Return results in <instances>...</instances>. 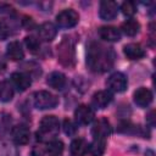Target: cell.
Instances as JSON below:
<instances>
[{
	"label": "cell",
	"instance_id": "cell-8",
	"mask_svg": "<svg viewBox=\"0 0 156 156\" xmlns=\"http://www.w3.org/2000/svg\"><path fill=\"white\" fill-rule=\"evenodd\" d=\"M118 12V5L115 1L111 0H104L100 4L99 9V16L104 21H111L117 16Z\"/></svg>",
	"mask_w": 156,
	"mask_h": 156
},
{
	"label": "cell",
	"instance_id": "cell-9",
	"mask_svg": "<svg viewBox=\"0 0 156 156\" xmlns=\"http://www.w3.org/2000/svg\"><path fill=\"white\" fill-rule=\"evenodd\" d=\"M111 133H112V129L106 118L98 119L91 128V134L94 139H106Z\"/></svg>",
	"mask_w": 156,
	"mask_h": 156
},
{
	"label": "cell",
	"instance_id": "cell-26",
	"mask_svg": "<svg viewBox=\"0 0 156 156\" xmlns=\"http://www.w3.org/2000/svg\"><path fill=\"white\" fill-rule=\"evenodd\" d=\"M121 10H122V13L124 16H127V17H130L136 12L135 4L132 2V1H124L122 4V6H121Z\"/></svg>",
	"mask_w": 156,
	"mask_h": 156
},
{
	"label": "cell",
	"instance_id": "cell-16",
	"mask_svg": "<svg viewBox=\"0 0 156 156\" xmlns=\"http://www.w3.org/2000/svg\"><path fill=\"white\" fill-rule=\"evenodd\" d=\"M46 83L49 87L56 89V90H62L66 85V76L61 72H51L49 76H48V79H46Z\"/></svg>",
	"mask_w": 156,
	"mask_h": 156
},
{
	"label": "cell",
	"instance_id": "cell-2",
	"mask_svg": "<svg viewBox=\"0 0 156 156\" xmlns=\"http://www.w3.org/2000/svg\"><path fill=\"white\" fill-rule=\"evenodd\" d=\"M60 128V121L55 116H45L40 121L39 130L37 133L38 139L40 140H48L49 138H52L57 134Z\"/></svg>",
	"mask_w": 156,
	"mask_h": 156
},
{
	"label": "cell",
	"instance_id": "cell-28",
	"mask_svg": "<svg viewBox=\"0 0 156 156\" xmlns=\"http://www.w3.org/2000/svg\"><path fill=\"white\" fill-rule=\"evenodd\" d=\"M63 132L67 134V135H74L76 134V132H77V127H76V124L71 121V119H68V118H66L65 121H63Z\"/></svg>",
	"mask_w": 156,
	"mask_h": 156
},
{
	"label": "cell",
	"instance_id": "cell-4",
	"mask_svg": "<svg viewBox=\"0 0 156 156\" xmlns=\"http://www.w3.org/2000/svg\"><path fill=\"white\" fill-rule=\"evenodd\" d=\"M58 58L63 66H72L74 63V45L68 38H63L58 46Z\"/></svg>",
	"mask_w": 156,
	"mask_h": 156
},
{
	"label": "cell",
	"instance_id": "cell-7",
	"mask_svg": "<svg viewBox=\"0 0 156 156\" xmlns=\"http://www.w3.org/2000/svg\"><path fill=\"white\" fill-rule=\"evenodd\" d=\"M95 113L94 110L88 105H79L74 111V118L78 124L85 126L94 121Z\"/></svg>",
	"mask_w": 156,
	"mask_h": 156
},
{
	"label": "cell",
	"instance_id": "cell-15",
	"mask_svg": "<svg viewBox=\"0 0 156 156\" xmlns=\"http://www.w3.org/2000/svg\"><path fill=\"white\" fill-rule=\"evenodd\" d=\"M123 52L127 56V58H129V60H140V58H143L145 56L144 49L136 43L127 44L123 48Z\"/></svg>",
	"mask_w": 156,
	"mask_h": 156
},
{
	"label": "cell",
	"instance_id": "cell-14",
	"mask_svg": "<svg viewBox=\"0 0 156 156\" xmlns=\"http://www.w3.org/2000/svg\"><path fill=\"white\" fill-rule=\"evenodd\" d=\"M11 135H12V140L17 144V145H24L29 141V129L26 126H16L12 128L11 130Z\"/></svg>",
	"mask_w": 156,
	"mask_h": 156
},
{
	"label": "cell",
	"instance_id": "cell-24",
	"mask_svg": "<svg viewBox=\"0 0 156 156\" xmlns=\"http://www.w3.org/2000/svg\"><path fill=\"white\" fill-rule=\"evenodd\" d=\"M17 149L9 141L0 140V156H17Z\"/></svg>",
	"mask_w": 156,
	"mask_h": 156
},
{
	"label": "cell",
	"instance_id": "cell-21",
	"mask_svg": "<svg viewBox=\"0 0 156 156\" xmlns=\"http://www.w3.org/2000/svg\"><path fill=\"white\" fill-rule=\"evenodd\" d=\"M139 29H140V24H139V22H138L136 20H134V18H129V20H127L126 22L122 23V30H123V33H124L126 35H128V37H134V35H136L138 32H139Z\"/></svg>",
	"mask_w": 156,
	"mask_h": 156
},
{
	"label": "cell",
	"instance_id": "cell-5",
	"mask_svg": "<svg viewBox=\"0 0 156 156\" xmlns=\"http://www.w3.org/2000/svg\"><path fill=\"white\" fill-rule=\"evenodd\" d=\"M79 21V15L73 9H66L56 16V22L61 28H72Z\"/></svg>",
	"mask_w": 156,
	"mask_h": 156
},
{
	"label": "cell",
	"instance_id": "cell-22",
	"mask_svg": "<svg viewBox=\"0 0 156 156\" xmlns=\"http://www.w3.org/2000/svg\"><path fill=\"white\" fill-rule=\"evenodd\" d=\"M12 98H13V88H12V85L6 80L0 82V101L9 102V101L12 100Z\"/></svg>",
	"mask_w": 156,
	"mask_h": 156
},
{
	"label": "cell",
	"instance_id": "cell-23",
	"mask_svg": "<svg viewBox=\"0 0 156 156\" xmlns=\"http://www.w3.org/2000/svg\"><path fill=\"white\" fill-rule=\"evenodd\" d=\"M63 151V143L61 140H50L46 145V152L49 156H60Z\"/></svg>",
	"mask_w": 156,
	"mask_h": 156
},
{
	"label": "cell",
	"instance_id": "cell-18",
	"mask_svg": "<svg viewBox=\"0 0 156 156\" xmlns=\"http://www.w3.org/2000/svg\"><path fill=\"white\" fill-rule=\"evenodd\" d=\"M6 54H7V57L12 61H21L24 57L23 49H22V46L18 41H11L7 45Z\"/></svg>",
	"mask_w": 156,
	"mask_h": 156
},
{
	"label": "cell",
	"instance_id": "cell-10",
	"mask_svg": "<svg viewBox=\"0 0 156 156\" xmlns=\"http://www.w3.org/2000/svg\"><path fill=\"white\" fill-rule=\"evenodd\" d=\"M11 80H12V84L15 85V88L18 91L27 90L30 87V84H32L30 76L27 74V73H23V72H15V73H12L11 74Z\"/></svg>",
	"mask_w": 156,
	"mask_h": 156
},
{
	"label": "cell",
	"instance_id": "cell-27",
	"mask_svg": "<svg viewBox=\"0 0 156 156\" xmlns=\"http://www.w3.org/2000/svg\"><path fill=\"white\" fill-rule=\"evenodd\" d=\"M12 35V28L2 20H0V39L5 40Z\"/></svg>",
	"mask_w": 156,
	"mask_h": 156
},
{
	"label": "cell",
	"instance_id": "cell-13",
	"mask_svg": "<svg viewBox=\"0 0 156 156\" xmlns=\"http://www.w3.org/2000/svg\"><path fill=\"white\" fill-rule=\"evenodd\" d=\"M38 34L39 38L44 41H51L55 39L57 34V28L52 22H44L43 24L39 26L38 28Z\"/></svg>",
	"mask_w": 156,
	"mask_h": 156
},
{
	"label": "cell",
	"instance_id": "cell-30",
	"mask_svg": "<svg viewBox=\"0 0 156 156\" xmlns=\"http://www.w3.org/2000/svg\"><path fill=\"white\" fill-rule=\"evenodd\" d=\"M145 156H155V154H154L152 150H146L145 151Z\"/></svg>",
	"mask_w": 156,
	"mask_h": 156
},
{
	"label": "cell",
	"instance_id": "cell-29",
	"mask_svg": "<svg viewBox=\"0 0 156 156\" xmlns=\"http://www.w3.org/2000/svg\"><path fill=\"white\" fill-rule=\"evenodd\" d=\"M154 116H155V112H154V111H150L149 115L146 116V122H147L151 127L155 126V117H154Z\"/></svg>",
	"mask_w": 156,
	"mask_h": 156
},
{
	"label": "cell",
	"instance_id": "cell-12",
	"mask_svg": "<svg viewBox=\"0 0 156 156\" xmlns=\"http://www.w3.org/2000/svg\"><path fill=\"white\" fill-rule=\"evenodd\" d=\"M133 98H134V102L139 107H146L152 101V93H151L150 89H147L145 87H141V88H139L134 91Z\"/></svg>",
	"mask_w": 156,
	"mask_h": 156
},
{
	"label": "cell",
	"instance_id": "cell-17",
	"mask_svg": "<svg viewBox=\"0 0 156 156\" xmlns=\"http://www.w3.org/2000/svg\"><path fill=\"white\" fill-rule=\"evenodd\" d=\"M99 35L106 41H118L121 39V32L112 26H105L99 29Z\"/></svg>",
	"mask_w": 156,
	"mask_h": 156
},
{
	"label": "cell",
	"instance_id": "cell-19",
	"mask_svg": "<svg viewBox=\"0 0 156 156\" xmlns=\"http://www.w3.org/2000/svg\"><path fill=\"white\" fill-rule=\"evenodd\" d=\"M69 150L73 156H83L88 152V143L82 138H77L71 143Z\"/></svg>",
	"mask_w": 156,
	"mask_h": 156
},
{
	"label": "cell",
	"instance_id": "cell-20",
	"mask_svg": "<svg viewBox=\"0 0 156 156\" xmlns=\"http://www.w3.org/2000/svg\"><path fill=\"white\" fill-rule=\"evenodd\" d=\"M106 139H94L88 145V152L91 156H102L106 149Z\"/></svg>",
	"mask_w": 156,
	"mask_h": 156
},
{
	"label": "cell",
	"instance_id": "cell-1",
	"mask_svg": "<svg viewBox=\"0 0 156 156\" xmlns=\"http://www.w3.org/2000/svg\"><path fill=\"white\" fill-rule=\"evenodd\" d=\"M115 62V52L111 48L99 43H90L87 52V65L94 72H106Z\"/></svg>",
	"mask_w": 156,
	"mask_h": 156
},
{
	"label": "cell",
	"instance_id": "cell-6",
	"mask_svg": "<svg viewBox=\"0 0 156 156\" xmlns=\"http://www.w3.org/2000/svg\"><path fill=\"white\" fill-rule=\"evenodd\" d=\"M106 85L110 90L115 91V93H122L127 89V85H128V80H127V77L121 73V72H115L112 73L108 78H107V82H106Z\"/></svg>",
	"mask_w": 156,
	"mask_h": 156
},
{
	"label": "cell",
	"instance_id": "cell-25",
	"mask_svg": "<svg viewBox=\"0 0 156 156\" xmlns=\"http://www.w3.org/2000/svg\"><path fill=\"white\" fill-rule=\"evenodd\" d=\"M24 44L27 46V49L32 52V54H37L39 50H40V41L33 37V35H29V37H26L24 38Z\"/></svg>",
	"mask_w": 156,
	"mask_h": 156
},
{
	"label": "cell",
	"instance_id": "cell-11",
	"mask_svg": "<svg viewBox=\"0 0 156 156\" xmlns=\"http://www.w3.org/2000/svg\"><path fill=\"white\" fill-rule=\"evenodd\" d=\"M111 101H112V94L108 90H99L91 98V105L98 110L105 108Z\"/></svg>",
	"mask_w": 156,
	"mask_h": 156
},
{
	"label": "cell",
	"instance_id": "cell-3",
	"mask_svg": "<svg viewBox=\"0 0 156 156\" xmlns=\"http://www.w3.org/2000/svg\"><path fill=\"white\" fill-rule=\"evenodd\" d=\"M57 102V98L46 90H39L33 94V105L39 110L54 108Z\"/></svg>",
	"mask_w": 156,
	"mask_h": 156
}]
</instances>
